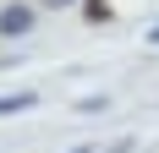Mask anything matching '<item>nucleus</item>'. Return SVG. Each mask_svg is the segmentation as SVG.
I'll use <instances>...</instances> for the list:
<instances>
[{
	"label": "nucleus",
	"mask_w": 159,
	"mask_h": 153,
	"mask_svg": "<svg viewBox=\"0 0 159 153\" xmlns=\"http://www.w3.org/2000/svg\"><path fill=\"white\" fill-rule=\"evenodd\" d=\"M22 33H33V6H22V0L0 6V38H22Z\"/></svg>",
	"instance_id": "f257e3e1"
},
{
	"label": "nucleus",
	"mask_w": 159,
	"mask_h": 153,
	"mask_svg": "<svg viewBox=\"0 0 159 153\" xmlns=\"http://www.w3.org/2000/svg\"><path fill=\"white\" fill-rule=\"evenodd\" d=\"M39 98L33 93H0V115H22V109H33Z\"/></svg>",
	"instance_id": "f03ea898"
},
{
	"label": "nucleus",
	"mask_w": 159,
	"mask_h": 153,
	"mask_svg": "<svg viewBox=\"0 0 159 153\" xmlns=\"http://www.w3.org/2000/svg\"><path fill=\"white\" fill-rule=\"evenodd\" d=\"M82 16L88 22H110V0H82Z\"/></svg>",
	"instance_id": "7ed1b4c3"
},
{
	"label": "nucleus",
	"mask_w": 159,
	"mask_h": 153,
	"mask_svg": "<svg viewBox=\"0 0 159 153\" xmlns=\"http://www.w3.org/2000/svg\"><path fill=\"white\" fill-rule=\"evenodd\" d=\"M77 109L82 115H99V109H110V98H104V93H88V98H77Z\"/></svg>",
	"instance_id": "20e7f679"
},
{
	"label": "nucleus",
	"mask_w": 159,
	"mask_h": 153,
	"mask_svg": "<svg viewBox=\"0 0 159 153\" xmlns=\"http://www.w3.org/2000/svg\"><path fill=\"white\" fill-rule=\"evenodd\" d=\"M44 6H49V11H66V6H77V0H44Z\"/></svg>",
	"instance_id": "39448f33"
},
{
	"label": "nucleus",
	"mask_w": 159,
	"mask_h": 153,
	"mask_svg": "<svg viewBox=\"0 0 159 153\" xmlns=\"http://www.w3.org/2000/svg\"><path fill=\"white\" fill-rule=\"evenodd\" d=\"M148 44H159V22H154V28H148Z\"/></svg>",
	"instance_id": "423d86ee"
}]
</instances>
